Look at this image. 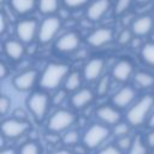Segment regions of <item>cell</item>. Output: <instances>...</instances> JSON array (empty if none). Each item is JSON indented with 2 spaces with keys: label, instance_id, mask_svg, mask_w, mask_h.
<instances>
[{
  "label": "cell",
  "instance_id": "obj_38",
  "mask_svg": "<svg viewBox=\"0 0 154 154\" xmlns=\"http://www.w3.org/2000/svg\"><path fill=\"white\" fill-rule=\"evenodd\" d=\"M146 143H147L148 147L154 148V130L150 131V132H148V135L146 137Z\"/></svg>",
  "mask_w": 154,
  "mask_h": 154
},
{
  "label": "cell",
  "instance_id": "obj_36",
  "mask_svg": "<svg viewBox=\"0 0 154 154\" xmlns=\"http://www.w3.org/2000/svg\"><path fill=\"white\" fill-rule=\"evenodd\" d=\"M65 97H66V91L59 90V91H57L55 95L53 96V103L59 105V103H61V102L65 100Z\"/></svg>",
  "mask_w": 154,
  "mask_h": 154
},
{
  "label": "cell",
  "instance_id": "obj_22",
  "mask_svg": "<svg viewBox=\"0 0 154 154\" xmlns=\"http://www.w3.org/2000/svg\"><path fill=\"white\" fill-rule=\"evenodd\" d=\"M135 83L141 88H150L154 85V76L144 71H138L135 73Z\"/></svg>",
  "mask_w": 154,
  "mask_h": 154
},
{
  "label": "cell",
  "instance_id": "obj_42",
  "mask_svg": "<svg viewBox=\"0 0 154 154\" xmlns=\"http://www.w3.org/2000/svg\"><path fill=\"white\" fill-rule=\"evenodd\" d=\"M148 124H149V126L154 128V112L152 113V116H150V118H149V122H148Z\"/></svg>",
  "mask_w": 154,
  "mask_h": 154
},
{
  "label": "cell",
  "instance_id": "obj_34",
  "mask_svg": "<svg viewBox=\"0 0 154 154\" xmlns=\"http://www.w3.org/2000/svg\"><path fill=\"white\" fill-rule=\"evenodd\" d=\"M99 154H123V152L117 146L111 144V146H106L105 148H102L99 152Z\"/></svg>",
  "mask_w": 154,
  "mask_h": 154
},
{
  "label": "cell",
  "instance_id": "obj_1",
  "mask_svg": "<svg viewBox=\"0 0 154 154\" xmlns=\"http://www.w3.org/2000/svg\"><path fill=\"white\" fill-rule=\"evenodd\" d=\"M69 66L65 64H48L40 78V87L46 90L57 89L67 77Z\"/></svg>",
  "mask_w": 154,
  "mask_h": 154
},
{
  "label": "cell",
  "instance_id": "obj_33",
  "mask_svg": "<svg viewBox=\"0 0 154 154\" xmlns=\"http://www.w3.org/2000/svg\"><path fill=\"white\" fill-rule=\"evenodd\" d=\"M10 107H11V100L6 95H2L0 97V114L5 116L8 112Z\"/></svg>",
  "mask_w": 154,
  "mask_h": 154
},
{
  "label": "cell",
  "instance_id": "obj_8",
  "mask_svg": "<svg viewBox=\"0 0 154 154\" xmlns=\"http://www.w3.org/2000/svg\"><path fill=\"white\" fill-rule=\"evenodd\" d=\"M16 34L20 42L29 43L38 34V25L35 19H23L16 26Z\"/></svg>",
  "mask_w": 154,
  "mask_h": 154
},
{
  "label": "cell",
  "instance_id": "obj_20",
  "mask_svg": "<svg viewBox=\"0 0 154 154\" xmlns=\"http://www.w3.org/2000/svg\"><path fill=\"white\" fill-rule=\"evenodd\" d=\"M36 6L35 0H11V7L14 12L19 14H25L31 12Z\"/></svg>",
  "mask_w": 154,
  "mask_h": 154
},
{
  "label": "cell",
  "instance_id": "obj_35",
  "mask_svg": "<svg viewBox=\"0 0 154 154\" xmlns=\"http://www.w3.org/2000/svg\"><path fill=\"white\" fill-rule=\"evenodd\" d=\"M64 4L67 6V7H71V8H76V7H81L83 5H85L89 0H63Z\"/></svg>",
  "mask_w": 154,
  "mask_h": 154
},
{
  "label": "cell",
  "instance_id": "obj_44",
  "mask_svg": "<svg viewBox=\"0 0 154 154\" xmlns=\"http://www.w3.org/2000/svg\"><path fill=\"white\" fill-rule=\"evenodd\" d=\"M153 41H154V34H153Z\"/></svg>",
  "mask_w": 154,
  "mask_h": 154
},
{
  "label": "cell",
  "instance_id": "obj_28",
  "mask_svg": "<svg viewBox=\"0 0 154 154\" xmlns=\"http://www.w3.org/2000/svg\"><path fill=\"white\" fill-rule=\"evenodd\" d=\"M109 84H111V82H109V78H108L107 76L101 77V78L99 79V82H97L96 93H97L99 95H105V94L109 90Z\"/></svg>",
  "mask_w": 154,
  "mask_h": 154
},
{
  "label": "cell",
  "instance_id": "obj_41",
  "mask_svg": "<svg viewBox=\"0 0 154 154\" xmlns=\"http://www.w3.org/2000/svg\"><path fill=\"white\" fill-rule=\"evenodd\" d=\"M0 154H16V152H14L13 149H10V148H8V149H2Z\"/></svg>",
  "mask_w": 154,
  "mask_h": 154
},
{
  "label": "cell",
  "instance_id": "obj_27",
  "mask_svg": "<svg viewBox=\"0 0 154 154\" xmlns=\"http://www.w3.org/2000/svg\"><path fill=\"white\" fill-rule=\"evenodd\" d=\"M132 142H134V140L128 135V136L118 137V140H117V144H116V146H117L122 152H124V150L129 152V149H130L131 146H132Z\"/></svg>",
  "mask_w": 154,
  "mask_h": 154
},
{
  "label": "cell",
  "instance_id": "obj_9",
  "mask_svg": "<svg viewBox=\"0 0 154 154\" xmlns=\"http://www.w3.org/2000/svg\"><path fill=\"white\" fill-rule=\"evenodd\" d=\"M154 26V19L152 16L143 14L135 18L131 23V31L135 36H144L152 31Z\"/></svg>",
  "mask_w": 154,
  "mask_h": 154
},
{
  "label": "cell",
  "instance_id": "obj_40",
  "mask_svg": "<svg viewBox=\"0 0 154 154\" xmlns=\"http://www.w3.org/2000/svg\"><path fill=\"white\" fill-rule=\"evenodd\" d=\"M49 154H71L69 150H65V149H60V150H55V152H52Z\"/></svg>",
  "mask_w": 154,
  "mask_h": 154
},
{
  "label": "cell",
  "instance_id": "obj_32",
  "mask_svg": "<svg viewBox=\"0 0 154 154\" xmlns=\"http://www.w3.org/2000/svg\"><path fill=\"white\" fill-rule=\"evenodd\" d=\"M132 31L131 30H123L120 34H119V37H118V42L120 45H126L129 42H132Z\"/></svg>",
  "mask_w": 154,
  "mask_h": 154
},
{
  "label": "cell",
  "instance_id": "obj_26",
  "mask_svg": "<svg viewBox=\"0 0 154 154\" xmlns=\"http://www.w3.org/2000/svg\"><path fill=\"white\" fill-rule=\"evenodd\" d=\"M130 131V124L126 122H119L118 124L114 125L113 128V135L117 137H123V136H128Z\"/></svg>",
  "mask_w": 154,
  "mask_h": 154
},
{
  "label": "cell",
  "instance_id": "obj_13",
  "mask_svg": "<svg viewBox=\"0 0 154 154\" xmlns=\"http://www.w3.org/2000/svg\"><path fill=\"white\" fill-rule=\"evenodd\" d=\"M78 46H79V37L73 31H69V32L61 35L57 40V43H55V48L63 53L73 52L75 49L78 48Z\"/></svg>",
  "mask_w": 154,
  "mask_h": 154
},
{
  "label": "cell",
  "instance_id": "obj_31",
  "mask_svg": "<svg viewBox=\"0 0 154 154\" xmlns=\"http://www.w3.org/2000/svg\"><path fill=\"white\" fill-rule=\"evenodd\" d=\"M134 0H117L116 1V5H114V12L117 14H123L125 13L129 7L131 6V2Z\"/></svg>",
  "mask_w": 154,
  "mask_h": 154
},
{
  "label": "cell",
  "instance_id": "obj_39",
  "mask_svg": "<svg viewBox=\"0 0 154 154\" xmlns=\"http://www.w3.org/2000/svg\"><path fill=\"white\" fill-rule=\"evenodd\" d=\"M7 75H8L7 66H6V64H5L4 61H1V63H0V78H1V79H4Z\"/></svg>",
  "mask_w": 154,
  "mask_h": 154
},
{
  "label": "cell",
  "instance_id": "obj_17",
  "mask_svg": "<svg viewBox=\"0 0 154 154\" xmlns=\"http://www.w3.org/2000/svg\"><path fill=\"white\" fill-rule=\"evenodd\" d=\"M134 66L129 60H119L112 69V77L118 82H126L132 75Z\"/></svg>",
  "mask_w": 154,
  "mask_h": 154
},
{
  "label": "cell",
  "instance_id": "obj_7",
  "mask_svg": "<svg viewBox=\"0 0 154 154\" xmlns=\"http://www.w3.org/2000/svg\"><path fill=\"white\" fill-rule=\"evenodd\" d=\"M30 128L29 123L25 120H20L17 118L6 119L1 124V132L2 136L6 138H17L25 134Z\"/></svg>",
  "mask_w": 154,
  "mask_h": 154
},
{
  "label": "cell",
  "instance_id": "obj_24",
  "mask_svg": "<svg viewBox=\"0 0 154 154\" xmlns=\"http://www.w3.org/2000/svg\"><path fill=\"white\" fill-rule=\"evenodd\" d=\"M59 0H38V8L43 14H52L58 10Z\"/></svg>",
  "mask_w": 154,
  "mask_h": 154
},
{
  "label": "cell",
  "instance_id": "obj_45",
  "mask_svg": "<svg viewBox=\"0 0 154 154\" xmlns=\"http://www.w3.org/2000/svg\"><path fill=\"white\" fill-rule=\"evenodd\" d=\"M153 154H154V153H153Z\"/></svg>",
  "mask_w": 154,
  "mask_h": 154
},
{
  "label": "cell",
  "instance_id": "obj_19",
  "mask_svg": "<svg viewBox=\"0 0 154 154\" xmlns=\"http://www.w3.org/2000/svg\"><path fill=\"white\" fill-rule=\"evenodd\" d=\"M94 99V94L90 89H87V88H83V89H79L77 90L72 97H71V103L75 108H83L85 107L87 105H89Z\"/></svg>",
  "mask_w": 154,
  "mask_h": 154
},
{
  "label": "cell",
  "instance_id": "obj_2",
  "mask_svg": "<svg viewBox=\"0 0 154 154\" xmlns=\"http://www.w3.org/2000/svg\"><path fill=\"white\" fill-rule=\"evenodd\" d=\"M153 107H154V97L152 95L142 96L126 112V122L134 126L142 125L146 122L147 117L150 114Z\"/></svg>",
  "mask_w": 154,
  "mask_h": 154
},
{
  "label": "cell",
  "instance_id": "obj_23",
  "mask_svg": "<svg viewBox=\"0 0 154 154\" xmlns=\"http://www.w3.org/2000/svg\"><path fill=\"white\" fill-rule=\"evenodd\" d=\"M141 58L146 64L154 67V42L143 45L141 49Z\"/></svg>",
  "mask_w": 154,
  "mask_h": 154
},
{
  "label": "cell",
  "instance_id": "obj_30",
  "mask_svg": "<svg viewBox=\"0 0 154 154\" xmlns=\"http://www.w3.org/2000/svg\"><path fill=\"white\" fill-rule=\"evenodd\" d=\"M78 138H79V136L76 130H69L67 132H65V135L63 137V142L67 146H73L78 142Z\"/></svg>",
  "mask_w": 154,
  "mask_h": 154
},
{
  "label": "cell",
  "instance_id": "obj_11",
  "mask_svg": "<svg viewBox=\"0 0 154 154\" xmlns=\"http://www.w3.org/2000/svg\"><path fill=\"white\" fill-rule=\"evenodd\" d=\"M36 79H37V72L35 70H26L13 78V85L17 90L26 91L34 87Z\"/></svg>",
  "mask_w": 154,
  "mask_h": 154
},
{
  "label": "cell",
  "instance_id": "obj_12",
  "mask_svg": "<svg viewBox=\"0 0 154 154\" xmlns=\"http://www.w3.org/2000/svg\"><path fill=\"white\" fill-rule=\"evenodd\" d=\"M113 38V31L109 28H99L94 31H91L88 36V43L91 47H102L111 42Z\"/></svg>",
  "mask_w": 154,
  "mask_h": 154
},
{
  "label": "cell",
  "instance_id": "obj_25",
  "mask_svg": "<svg viewBox=\"0 0 154 154\" xmlns=\"http://www.w3.org/2000/svg\"><path fill=\"white\" fill-rule=\"evenodd\" d=\"M147 148L148 146L143 143V141L140 138V137H136L132 142V146L131 148L129 149L128 154H147Z\"/></svg>",
  "mask_w": 154,
  "mask_h": 154
},
{
  "label": "cell",
  "instance_id": "obj_29",
  "mask_svg": "<svg viewBox=\"0 0 154 154\" xmlns=\"http://www.w3.org/2000/svg\"><path fill=\"white\" fill-rule=\"evenodd\" d=\"M19 154H40V147L35 142H26L22 146Z\"/></svg>",
  "mask_w": 154,
  "mask_h": 154
},
{
  "label": "cell",
  "instance_id": "obj_15",
  "mask_svg": "<svg viewBox=\"0 0 154 154\" xmlns=\"http://www.w3.org/2000/svg\"><path fill=\"white\" fill-rule=\"evenodd\" d=\"M109 6V0H94L87 8V17L93 22H97L105 16Z\"/></svg>",
  "mask_w": 154,
  "mask_h": 154
},
{
  "label": "cell",
  "instance_id": "obj_14",
  "mask_svg": "<svg viewBox=\"0 0 154 154\" xmlns=\"http://www.w3.org/2000/svg\"><path fill=\"white\" fill-rule=\"evenodd\" d=\"M96 117L107 125H116L120 122V112L113 106H101L96 109Z\"/></svg>",
  "mask_w": 154,
  "mask_h": 154
},
{
  "label": "cell",
  "instance_id": "obj_10",
  "mask_svg": "<svg viewBox=\"0 0 154 154\" xmlns=\"http://www.w3.org/2000/svg\"><path fill=\"white\" fill-rule=\"evenodd\" d=\"M103 67H105V63L102 59H100V58L90 59L83 69V78L88 82H93V81L99 79L100 76L102 75Z\"/></svg>",
  "mask_w": 154,
  "mask_h": 154
},
{
  "label": "cell",
  "instance_id": "obj_18",
  "mask_svg": "<svg viewBox=\"0 0 154 154\" xmlns=\"http://www.w3.org/2000/svg\"><path fill=\"white\" fill-rule=\"evenodd\" d=\"M4 51L6 55L12 60H19L24 55V46L20 41L17 40H7L4 43Z\"/></svg>",
  "mask_w": 154,
  "mask_h": 154
},
{
  "label": "cell",
  "instance_id": "obj_4",
  "mask_svg": "<svg viewBox=\"0 0 154 154\" xmlns=\"http://www.w3.org/2000/svg\"><path fill=\"white\" fill-rule=\"evenodd\" d=\"M73 123H75V114L71 111L58 109L49 117L47 126L52 132H60L69 129Z\"/></svg>",
  "mask_w": 154,
  "mask_h": 154
},
{
  "label": "cell",
  "instance_id": "obj_16",
  "mask_svg": "<svg viewBox=\"0 0 154 154\" xmlns=\"http://www.w3.org/2000/svg\"><path fill=\"white\" fill-rule=\"evenodd\" d=\"M136 94H135V90L131 88V87H123L120 88L112 97V102L116 107L118 108H124V107H128L129 105L132 103L134 99H135Z\"/></svg>",
  "mask_w": 154,
  "mask_h": 154
},
{
  "label": "cell",
  "instance_id": "obj_5",
  "mask_svg": "<svg viewBox=\"0 0 154 154\" xmlns=\"http://www.w3.org/2000/svg\"><path fill=\"white\" fill-rule=\"evenodd\" d=\"M60 25H61V20L59 17L48 16L47 18H45L38 26L37 36H38L40 42H42V43L51 42L55 37L57 32L59 31Z\"/></svg>",
  "mask_w": 154,
  "mask_h": 154
},
{
  "label": "cell",
  "instance_id": "obj_21",
  "mask_svg": "<svg viewBox=\"0 0 154 154\" xmlns=\"http://www.w3.org/2000/svg\"><path fill=\"white\" fill-rule=\"evenodd\" d=\"M81 84H82V76L76 71L70 72L64 81V87H65V90H67V91L79 90Z\"/></svg>",
  "mask_w": 154,
  "mask_h": 154
},
{
  "label": "cell",
  "instance_id": "obj_43",
  "mask_svg": "<svg viewBox=\"0 0 154 154\" xmlns=\"http://www.w3.org/2000/svg\"><path fill=\"white\" fill-rule=\"evenodd\" d=\"M137 4H141V5H146V4H148L150 0H135Z\"/></svg>",
  "mask_w": 154,
  "mask_h": 154
},
{
  "label": "cell",
  "instance_id": "obj_37",
  "mask_svg": "<svg viewBox=\"0 0 154 154\" xmlns=\"http://www.w3.org/2000/svg\"><path fill=\"white\" fill-rule=\"evenodd\" d=\"M6 26H7V19H6V17H5V13H1V14H0V32H1V34L5 32Z\"/></svg>",
  "mask_w": 154,
  "mask_h": 154
},
{
  "label": "cell",
  "instance_id": "obj_3",
  "mask_svg": "<svg viewBox=\"0 0 154 154\" xmlns=\"http://www.w3.org/2000/svg\"><path fill=\"white\" fill-rule=\"evenodd\" d=\"M109 136V130L103 124H93L90 125L83 135V144L85 148L94 149L97 148L103 141Z\"/></svg>",
  "mask_w": 154,
  "mask_h": 154
},
{
  "label": "cell",
  "instance_id": "obj_6",
  "mask_svg": "<svg viewBox=\"0 0 154 154\" xmlns=\"http://www.w3.org/2000/svg\"><path fill=\"white\" fill-rule=\"evenodd\" d=\"M48 105H49V99H48V96L45 93H38V91L34 93L28 99L29 111L38 120L42 119L46 116Z\"/></svg>",
  "mask_w": 154,
  "mask_h": 154
}]
</instances>
